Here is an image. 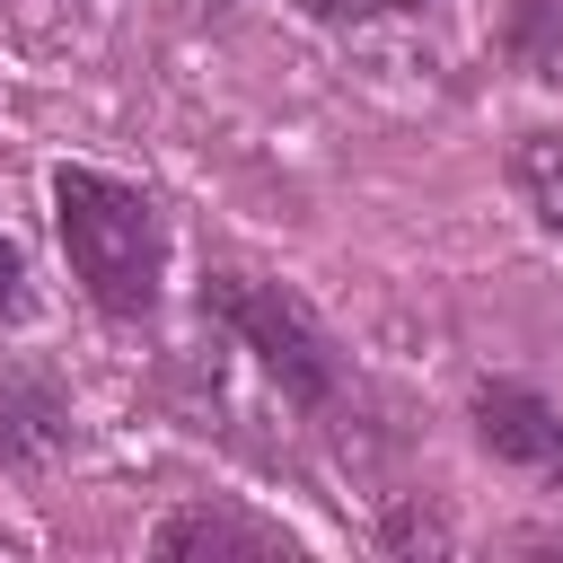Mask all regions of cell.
I'll return each mask as SVG.
<instances>
[{
  "label": "cell",
  "instance_id": "cell-1",
  "mask_svg": "<svg viewBox=\"0 0 563 563\" xmlns=\"http://www.w3.org/2000/svg\"><path fill=\"white\" fill-rule=\"evenodd\" d=\"M53 220H62V255L79 273V290L106 317H150L158 308L167 229H158L141 185H123L106 167H53Z\"/></svg>",
  "mask_w": 563,
  "mask_h": 563
},
{
  "label": "cell",
  "instance_id": "cell-2",
  "mask_svg": "<svg viewBox=\"0 0 563 563\" xmlns=\"http://www.w3.org/2000/svg\"><path fill=\"white\" fill-rule=\"evenodd\" d=\"M202 317H220L273 378H282V396L290 405H325L334 387H343V352H334V334H325V317L299 299V290H282V282H255V273H202Z\"/></svg>",
  "mask_w": 563,
  "mask_h": 563
},
{
  "label": "cell",
  "instance_id": "cell-3",
  "mask_svg": "<svg viewBox=\"0 0 563 563\" xmlns=\"http://www.w3.org/2000/svg\"><path fill=\"white\" fill-rule=\"evenodd\" d=\"M475 440L519 475H545V484L563 475V413L519 378H484L475 387Z\"/></svg>",
  "mask_w": 563,
  "mask_h": 563
},
{
  "label": "cell",
  "instance_id": "cell-4",
  "mask_svg": "<svg viewBox=\"0 0 563 563\" xmlns=\"http://www.w3.org/2000/svg\"><path fill=\"white\" fill-rule=\"evenodd\" d=\"M290 545H299L290 528L246 519V510H211V501L158 519V537H150V554H290Z\"/></svg>",
  "mask_w": 563,
  "mask_h": 563
},
{
  "label": "cell",
  "instance_id": "cell-5",
  "mask_svg": "<svg viewBox=\"0 0 563 563\" xmlns=\"http://www.w3.org/2000/svg\"><path fill=\"white\" fill-rule=\"evenodd\" d=\"M510 185H519V202L563 238V132H519V141H510Z\"/></svg>",
  "mask_w": 563,
  "mask_h": 563
},
{
  "label": "cell",
  "instance_id": "cell-6",
  "mask_svg": "<svg viewBox=\"0 0 563 563\" xmlns=\"http://www.w3.org/2000/svg\"><path fill=\"white\" fill-rule=\"evenodd\" d=\"M510 62L545 88H563V0H510V26H501Z\"/></svg>",
  "mask_w": 563,
  "mask_h": 563
},
{
  "label": "cell",
  "instance_id": "cell-7",
  "mask_svg": "<svg viewBox=\"0 0 563 563\" xmlns=\"http://www.w3.org/2000/svg\"><path fill=\"white\" fill-rule=\"evenodd\" d=\"M35 317V290H26V264H18V246L0 238V325H26Z\"/></svg>",
  "mask_w": 563,
  "mask_h": 563
},
{
  "label": "cell",
  "instance_id": "cell-8",
  "mask_svg": "<svg viewBox=\"0 0 563 563\" xmlns=\"http://www.w3.org/2000/svg\"><path fill=\"white\" fill-rule=\"evenodd\" d=\"M308 18H325V26H352V18H369V9H387V0H299Z\"/></svg>",
  "mask_w": 563,
  "mask_h": 563
},
{
  "label": "cell",
  "instance_id": "cell-9",
  "mask_svg": "<svg viewBox=\"0 0 563 563\" xmlns=\"http://www.w3.org/2000/svg\"><path fill=\"white\" fill-rule=\"evenodd\" d=\"M387 9H422V0H387Z\"/></svg>",
  "mask_w": 563,
  "mask_h": 563
}]
</instances>
